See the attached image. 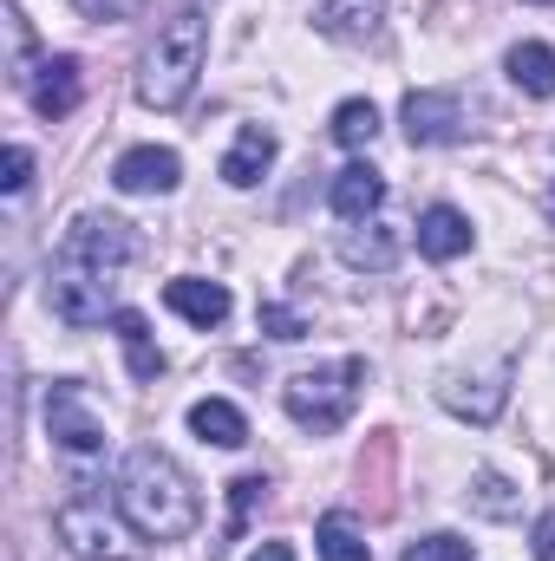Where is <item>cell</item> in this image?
I'll list each match as a JSON object with an SVG mask.
<instances>
[{"label":"cell","instance_id":"2e32d148","mask_svg":"<svg viewBox=\"0 0 555 561\" xmlns=\"http://www.w3.org/2000/svg\"><path fill=\"white\" fill-rule=\"evenodd\" d=\"M386 20V0H314V26L327 39H373Z\"/></svg>","mask_w":555,"mask_h":561},{"label":"cell","instance_id":"277c9868","mask_svg":"<svg viewBox=\"0 0 555 561\" xmlns=\"http://www.w3.org/2000/svg\"><path fill=\"white\" fill-rule=\"evenodd\" d=\"M360 386H366V359H333V366L294 373V379L281 386V405H287V419L301 424V431L327 437V431H340V424L353 419Z\"/></svg>","mask_w":555,"mask_h":561},{"label":"cell","instance_id":"3957f363","mask_svg":"<svg viewBox=\"0 0 555 561\" xmlns=\"http://www.w3.org/2000/svg\"><path fill=\"white\" fill-rule=\"evenodd\" d=\"M203 59H209V20H203V7H177V13L157 26V39L144 46L138 99L150 112L190 105V92H196V79H203Z\"/></svg>","mask_w":555,"mask_h":561},{"label":"cell","instance_id":"52a82bcc","mask_svg":"<svg viewBox=\"0 0 555 561\" xmlns=\"http://www.w3.org/2000/svg\"><path fill=\"white\" fill-rule=\"evenodd\" d=\"M399 125H406L412 150H438V144L464 138V105H457V92H406Z\"/></svg>","mask_w":555,"mask_h":561},{"label":"cell","instance_id":"ba28073f","mask_svg":"<svg viewBox=\"0 0 555 561\" xmlns=\"http://www.w3.org/2000/svg\"><path fill=\"white\" fill-rule=\"evenodd\" d=\"M112 183H118L125 196H170V190L183 183V157L163 150V144H138V150H125V157L112 163Z\"/></svg>","mask_w":555,"mask_h":561},{"label":"cell","instance_id":"4fadbf2b","mask_svg":"<svg viewBox=\"0 0 555 561\" xmlns=\"http://www.w3.org/2000/svg\"><path fill=\"white\" fill-rule=\"evenodd\" d=\"M327 203H333L340 222H366V216H380V203H386V176H380L373 163H347V170L333 176Z\"/></svg>","mask_w":555,"mask_h":561},{"label":"cell","instance_id":"484cf974","mask_svg":"<svg viewBox=\"0 0 555 561\" xmlns=\"http://www.w3.org/2000/svg\"><path fill=\"white\" fill-rule=\"evenodd\" d=\"M7 196H26V183H33V150L26 144H7Z\"/></svg>","mask_w":555,"mask_h":561},{"label":"cell","instance_id":"8992f818","mask_svg":"<svg viewBox=\"0 0 555 561\" xmlns=\"http://www.w3.org/2000/svg\"><path fill=\"white\" fill-rule=\"evenodd\" d=\"M46 437H53L72 463L105 457V419L92 412V399H86L79 379H53V386H46Z\"/></svg>","mask_w":555,"mask_h":561},{"label":"cell","instance_id":"30bf717a","mask_svg":"<svg viewBox=\"0 0 555 561\" xmlns=\"http://www.w3.org/2000/svg\"><path fill=\"white\" fill-rule=\"evenodd\" d=\"M399 249H406V236H399L393 222H380V216H366V222H347V229H340V262H347V268H360V275H386V268L399 262Z\"/></svg>","mask_w":555,"mask_h":561},{"label":"cell","instance_id":"cb8c5ba5","mask_svg":"<svg viewBox=\"0 0 555 561\" xmlns=\"http://www.w3.org/2000/svg\"><path fill=\"white\" fill-rule=\"evenodd\" d=\"M229 496H236V510H229V542H236V536L249 529V516H256V503L269 496V477H236V483H229Z\"/></svg>","mask_w":555,"mask_h":561},{"label":"cell","instance_id":"8fae6325","mask_svg":"<svg viewBox=\"0 0 555 561\" xmlns=\"http://www.w3.org/2000/svg\"><path fill=\"white\" fill-rule=\"evenodd\" d=\"M438 399H444V412H457V419L490 424L503 405H510V366H497L490 379H444Z\"/></svg>","mask_w":555,"mask_h":561},{"label":"cell","instance_id":"9c48e42d","mask_svg":"<svg viewBox=\"0 0 555 561\" xmlns=\"http://www.w3.org/2000/svg\"><path fill=\"white\" fill-rule=\"evenodd\" d=\"M79 92H86V79H79V59H72V53L39 59L33 85H26V99H33V112H39L46 125H53V118H72V112H79Z\"/></svg>","mask_w":555,"mask_h":561},{"label":"cell","instance_id":"d6986e66","mask_svg":"<svg viewBox=\"0 0 555 561\" xmlns=\"http://www.w3.org/2000/svg\"><path fill=\"white\" fill-rule=\"evenodd\" d=\"M190 431H196L203 444H223V450L249 444V419H242L229 399H196V405H190Z\"/></svg>","mask_w":555,"mask_h":561},{"label":"cell","instance_id":"83f0119b","mask_svg":"<svg viewBox=\"0 0 555 561\" xmlns=\"http://www.w3.org/2000/svg\"><path fill=\"white\" fill-rule=\"evenodd\" d=\"M72 7H79L86 20H112V26H118V20H132V13H138L144 0H72Z\"/></svg>","mask_w":555,"mask_h":561},{"label":"cell","instance_id":"5bb4252c","mask_svg":"<svg viewBox=\"0 0 555 561\" xmlns=\"http://www.w3.org/2000/svg\"><path fill=\"white\" fill-rule=\"evenodd\" d=\"M418 255H431V262L471 255V216L451 209V203H431V209L418 216Z\"/></svg>","mask_w":555,"mask_h":561},{"label":"cell","instance_id":"ac0fdd59","mask_svg":"<svg viewBox=\"0 0 555 561\" xmlns=\"http://www.w3.org/2000/svg\"><path fill=\"white\" fill-rule=\"evenodd\" d=\"M314 549H320V561H373L366 529H360L347 510H327V516L314 523Z\"/></svg>","mask_w":555,"mask_h":561},{"label":"cell","instance_id":"f1b7e54d","mask_svg":"<svg viewBox=\"0 0 555 561\" xmlns=\"http://www.w3.org/2000/svg\"><path fill=\"white\" fill-rule=\"evenodd\" d=\"M536 556L555 561V516H543V523H536Z\"/></svg>","mask_w":555,"mask_h":561},{"label":"cell","instance_id":"9a60e30c","mask_svg":"<svg viewBox=\"0 0 555 561\" xmlns=\"http://www.w3.org/2000/svg\"><path fill=\"white\" fill-rule=\"evenodd\" d=\"M269 163H275V131L269 125H242L236 144H229V157H223V183L229 190H256Z\"/></svg>","mask_w":555,"mask_h":561},{"label":"cell","instance_id":"7a4b0ae2","mask_svg":"<svg viewBox=\"0 0 555 561\" xmlns=\"http://www.w3.org/2000/svg\"><path fill=\"white\" fill-rule=\"evenodd\" d=\"M118 510L144 542H183L203 523V496L183 477V463L157 444H132L118 463Z\"/></svg>","mask_w":555,"mask_h":561},{"label":"cell","instance_id":"6da1fadb","mask_svg":"<svg viewBox=\"0 0 555 561\" xmlns=\"http://www.w3.org/2000/svg\"><path fill=\"white\" fill-rule=\"evenodd\" d=\"M132 255H138L132 222L99 216V209L72 216L59 249H53V268H46V307L66 327H99L118 300V275L132 268Z\"/></svg>","mask_w":555,"mask_h":561},{"label":"cell","instance_id":"7402d4cb","mask_svg":"<svg viewBox=\"0 0 555 561\" xmlns=\"http://www.w3.org/2000/svg\"><path fill=\"white\" fill-rule=\"evenodd\" d=\"M333 144H347V150H366V144L380 138V112H373V99H347V105H333Z\"/></svg>","mask_w":555,"mask_h":561},{"label":"cell","instance_id":"d4e9b609","mask_svg":"<svg viewBox=\"0 0 555 561\" xmlns=\"http://www.w3.org/2000/svg\"><path fill=\"white\" fill-rule=\"evenodd\" d=\"M399 561H471V542H464V536H451V529H438V536H418Z\"/></svg>","mask_w":555,"mask_h":561},{"label":"cell","instance_id":"f546056e","mask_svg":"<svg viewBox=\"0 0 555 561\" xmlns=\"http://www.w3.org/2000/svg\"><path fill=\"white\" fill-rule=\"evenodd\" d=\"M249 561H294V549H287V542H262Z\"/></svg>","mask_w":555,"mask_h":561},{"label":"cell","instance_id":"4dcf8cb0","mask_svg":"<svg viewBox=\"0 0 555 561\" xmlns=\"http://www.w3.org/2000/svg\"><path fill=\"white\" fill-rule=\"evenodd\" d=\"M550 216H555V196H550Z\"/></svg>","mask_w":555,"mask_h":561},{"label":"cell","instance_id":"5b68a950","mask_svg":"<svg viewBox=\"0 0 555 561\" xmlns=\"http://www.w3.org/2000/svg\"><path fill=\"white\" fill-rule=\"evenodd\" d=\"M53 536H59L79 561H132V536H125V523H118V516L105 510V496H92V490L53 510Z\"/></svg>","mask_w":555,"mask_h":561},{"label":"cell","instance_id":"603a6c76","mask_svg":"<svg viewBox=\"0 0 555 561\" xmlns=\"http://www.w3.org/2000/svg\"><path fill=\"white\" fill-rule=\"evenodd\" d=\"M471 510H484V516H503V523H510V516L523 510V496H517L497 470H477V483H471Z\"/></svg>","mask_w":555,"mask_h":561},{"label":"cell","instance_id":"44dd1931","mask_svg":"<svg viewBox=\"0 0 555 561\" xmlns=\"http://www.w3.org/2000/svg\"><path fill=\"white\" fill-rule=\"evenodd\" d=\"M7 46H13V53H7V85L26 92L33 72H39V59H33V26H26V13H20L13 0H7Z\"/></svg>","mask_w":555,"mask_h":561},{"label":"cell","instance_id":"ffe728a7","mask_svg":"<svg viewBox=\"0 0 555 561\" xmlns=\"http://www.w3.org/2000/svg\"><path fill=\"white\" fill-rule=\"evenodd\" d=\"M112 327H118V346H125V359H132V379H163V353H157V340H150V327H144V313H112Z\"/></svg>","mask_w":555,"mask_h":561},{"label":"cell","instance_id":"7c38bea8","mask_svg":"<svg viewBox=\"0 0 555 561\" xmlns=\"http://www.w3.org/2000/svg\"><path fill=\"white\" fill-rule=\"evenodd\" d=\"M163 307L177 313V320H190V327H223L229 320V287L223 280H203V275H177L163 287Z\"/></svg>","mask_w":555,"mask_h":561},{"label":"cell","instance_id":"e0dca14e","mask_svg":"<svg viewBox=\"0 0 555 561\" xmlns=\"http://www.w3.org/2000/svg\"><path fill=\"white\" fill-rule=\"evenodd\" d=\"M510 85L517 92H530V99H555V46L543 39H523V46H510Z\"/></svg>","mask_w":555,"mask_h":561},{"label":"cell","instance_id":"4316f807","mask_svg":"<svg viewBox=\"0 0 555 561\" xmlns=\"http://www.w3.org/2000/svg\"><path fill=\"white\" fill-rule=\"evenodd\" d=\"M262 327H269V333H275V340H301V333H307V320H301V313H294V307H275V300H269V307H262Z\"/></svg>","mask_w":555,"mask_h":561}]
</instances>
